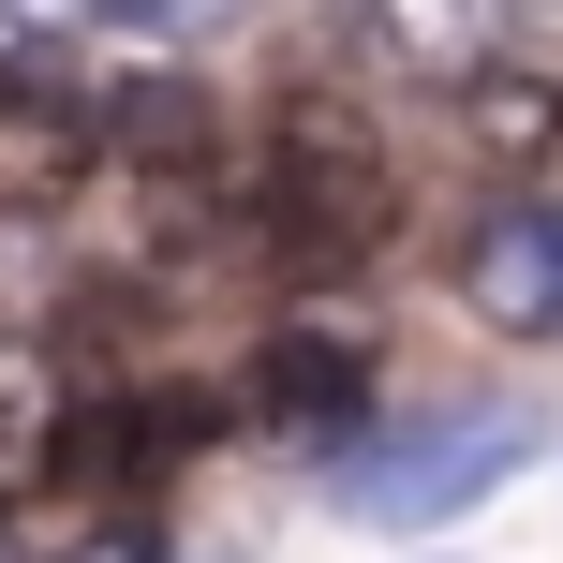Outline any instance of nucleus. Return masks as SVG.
Wrapping results in <instances>:
<instances>
[{
	"instance_id": "nucleus-4",
	"label": "nucleus",
	"mask_w": 563,
	"mask_h": 563,
	"mask_svg": "<svg viewBox=\"0 0 563 563\" xmlns=\"http://www.w3.org/2000/svg\"><path fill=\"white\" fill-rule=\"evenodd\" d=\"M75 356H59V341H0V505H15V489H45L59 460H75Z\"/></svg>"
},
{
	"instance_id": "nucleus-6",
	"label": "nucleus",
	"mask_w": 563,
	"mask_h": 563,
	"mask_svg": "<svg viewBox=\"0 0 563 563\" xmlns=\"http://www.w3.org/2000/svg\"><path fill=\"white\" fill-rule=\"evenodd\" d=\"M194 430H208V400H89V416H75V460H89V475H104V489H148V475H178V460H194Z\"/></svg>"
},
{
	"instance_id": "nucleus-11",
	"label": "nucleus",
	"mask_w": 563,
	"mask_h": 563,
	"mask_svg": "<svg viewBox=\"0 0 563 563\" xmlns=\"http://www.w3.org/2000/svg\"><path fill=\"white\" fill-rule=\"evenodd\" d=\"M59 563H164V534H148V519H89Z\"/></svg>"
},
{
	"instance_id": "nucleus-10",
	"label": "nucleus",
	"mask_w": 563,
	"mask_h": 563,
	"mask_svg": "<svg viewBox=\"0 0 563 563\" xmlns=\"http://www.w3.org/2000/svg\"><path fill=\"white\" fill-rule=\"evenodd\" d=\"M505 59L534 89H563V0H505Z\"/></svg>"
},
{
	"instance_id": "nucleus-7",
	"label": "nucleus",
	"mask_w": 563,
	"mask_h": 563,
	"mask_svg": "<svg viewBox=\"0 0 563 563\" xmlns=\"http://www.w3.org/2000/svg\"><path fill=\"white\" fill-rule=\"evenodd\" d=\"M445 104H460V134H475V148H549V134H563V89H534L519 59H489V75H460Z\"/></svg>"
},
{
	"instance_id": "nucleus-1",
	"label": "nucleus",
	"mask_w": 563,
	"mask_h": 563,
	"mask_svg": "<svg viewBox=\"0 0 563 563\" xmlns=\"http://www.w3.org/2000/svg\"><path fill=\"white\" fill-rule=\"evenodd\" d=\"M549 430L519 416V400H445V416H400V430H356V445L327 460V505L371 519V534H445L460 505H489V489L534 460Z\"/></svg>"
},
{
	"instance_id": "nucleus-2",
	"label": "nucleus",
	"mask_w": 563,
	"mask_h": 563,
	"mask_svg": "<svg viewBox=\"0 0 563 563\" xmlns=\"http://www.w3.org/2000/svg\"><path fill=\"white\" fill-rule=\"evenodd\" d=\"M238 416H253L267 445H356V430H371V327H311V311L267 327Z\"/></svg>"
},
{
	"instance_id": "nucleus-5",
	"label": "nucleus",
	"mask_w": 563,
	"mask_h": 563,
	"mask_svg": "<svg viewBox=\"0 0 563 563\" xmlns=\"http://www.w3.org/2000/svg\"><path fill=\"white\" fill-rule=\"evenodd\" d=\"M371 45H386L400 75L460 89V75H489V59H505V0H371Z\"/></svg>"
},
{
	"instance_id": "nucleus-3",
	"label": "nucleus",
	"mask_w": 563,
	"mask_h": 563,
	"mask_svg": "<svg viewBox=\"0 0 563 563\" xmlns=\"http://www.w3.org/2000/svg\"><path fill=\"white\" fill-rule=\"evenodd\" d=\"M460 297L505 341H563V194H505L460 238Z\"/></svg>"
},
{
	"instance_id": "nucleus-8",
	"label": "nucleus",
	"mask_w": 563,
	"mask_h": 563,
	"mask_svg": "<svg viewBox=\"0 0 563 563\" xmlns=\"http://www.w3.org/2000/svg\"><path fill=\"white\" fill-rule=\"evenodd\" d=\"M45 15H59V30H89V15H104V30H148V45H178V30H223L238 0H45Z\"/></svg>"
},
{
	"instance_id": "nucleus-9",
	"label": "nucleus",
	"mask_w": 563,
	"mask_h": 563,
	"mask_svg": "<svg viewBox=\"0 0 563 563\" xmlns=\"http://www.w3.org/2000/svg\"><path fill=\"white\" fill-rule=\"evenodd\" d=\"M30 89H59V15L45 0H0V104H30Z\"/></svg>"
}]
</instances>
